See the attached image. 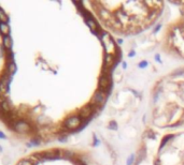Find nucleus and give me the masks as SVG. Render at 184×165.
Masks as SVG:
<instances>
[{"instance_id":"1","label":"nucleus","mask_w":184,"mask_h":165,"mask_svg":"<svg viewBox=\"0 0 184 165\" xmlns=\"http://www.w3.org/2000/svg\"><path fill=\"white\" fill-rule=\"evenodd\" d=\"M11 75L9 72L5 70L3 73H1L0 75V94L3 96L8 90H9L10 82H11Z\"/></svg>"},{"instance_id":"2","label":"nucleus","mask_w":184,"mask_h":165,"mask_svg":"<svg viewBox=\"0 0 184 165\" xmlns=\"http://www.w3.org/2000/svg\"><path fill=\"white\" fill-rule=\"evenodd\" d=\"M81 122L82 121H81L80 116H71L65 120L64 126H66L68 130H74V129H77L80 126Z\"/></svg>"},{"instance_id":"3","label":"nucleus","mask_w":184,"mask_h":165,"mask_svg":"<svg viewBox=\"0 0 184 165\" xmlns=\"http://www.w3.org/2000/svg\"><path fill=\"white\" fill-rule=\"evenodd\" d=\"M111 87V81H110V76L107 74H102L99 77V90L106 92Z\"/></svg>"},{"instance_id":"4","label":"nucleus","mask_w":184,"mask_h":165,"mask_svg":"<svg viewBox=\"0 0 184 165\" xmlns=\"http://www.w3.org/2000/svg\"><path fill=\"white\" fill-rule=\"evenodd\" d=\"M94 111H95V104H93V103L87 104L86 106H84L80 111V118L81 119H87L92 115V113H94Z\"/></svg>"},{"instance_id":"5","label":"nucleus","mask_w":184,"mask_h":165,"mask_svg":"<svg viewBox=\"0 0 184 165\" xmlns=\"http://www.w3.org/2000/svg\"><path fill=\"white\" fill-rule=\"evenodd\" d=\"M30 129H31V128H30L28 122L23 121V120H21V121H16L15 126H14L15 131L19 132V133H27V132L30 131Z\"/></svg>"},{"instance_id":"6","label":"nucleus","mask_w":184,"mask_h":165,"mask_svg":"<svg viewBox=\"0 0 184 165\" xmlns=\"http://www.w3.org/2000/svg\"><path fill=\"white\" fill-rule=\"evenodd\" d=\"M106 98H107L106 92L98 90V91L95 92L94 97H93V102L96 103L97 105H102L105 103V101H106Z\"/></svg>"},{"instance_id":"7","label":"nucleus","mask_w":184,"mask_h":165,"mask_svg":"<svg viewBox=\"0 0 184 165\" xmlns=\"http://www.w3.org/2000/svg\"><path fill=\"white\" fill-rule=\"evenodd\" d=\"M2 44H3V47H5L7 50H11L12 48V39H11V37L10 35H5L3 37V39H2Z\"/></svg>"},{"instance_id":"8","label":"nucleus","mask_w":184,"mask_h":165,"mask_svg":"<svg viewBox=\"0 0 184 165\" xmlns=\"http://www.w3.org/2000/svg\"><path fill=\"white\" fill-rule=\"evenodd\" d=\"M0 32L1 34H3V37L9 35L10 33V27L7 23H0Z\"/></svg>"},{"instance_id":"9","label":"nucleus","mask_w":184,"mask_h":165,"mask_svg":"<svg viewBox=\"0 0 184 165\" xmlns=\"http://www.w3.org/2000/svg\"><path fill=\"white\" fill-rule=\"evenodd\" d=\"M86 23H87V25H88V27L92 29V31H95V30H97V28H98L97 23L93 20V18H88V20H86Z\"/></svg>"},{"instance_id":"10","label":"nucleus","mask_w":184,"mask_h":165,"mask_svg":"<svg viewBox=\"0 0 184 165\" xmlns=\"http://www.w3.org/2000/svg\"><path fill=\"white\" fill-rule=\"evenodd\" d=\"M7 71H8L10 75L12 76V75H13V74L15 73V71H16V65H15V63L14 62H9Z\"/></svg>"},{"instance_id":"11","label":"nucleus","mask_w":184,"mask_h":165,"mask_svg":"<svg viewBox=\"0 0 184 165\" xmlns=\"http://www.w3.org/2000/svg\"><path fill=\"white\" fill-rule=\"evenodd\" d=\"M0 106H1L2 111H3L5 113H10V112H11V109H12V107H11V105H10V103L8 102L7 100H5V102L2 103V104H1Z\"/></svg>"},{"instance_id":"12","label":"nucleus","mask_w":184,"mask_h":165,"mask_svg":"<svg viewBox=\"0 0 184 165\" xmlns=\"http://www.w3.org/2000/svg\"><path fill=\"white\" fill-rule=\"evenodd\" d=\"M8 15L5 14V12L2 9H0V23H7L8 24Z\"/></svg>"},{"instance_id":"13","label":"nucleus","mask_w":184,"mask_h":165,"mask_svg":"<svg viewBox=\"0 0 184 165\" xmlns=\"http://www.w3.org/2000/svg\"><path fill=\"white\" fill-rule=\"evenodd\" d=\"M105 61H106L107 67H110V65H112L114 63V57L111 56V55H108L106 57V59H105Z\"/></svg>"},{"instance_id":"14","label":"nucleus","mask_w":184,"mask_h":165,"mask_svg":"<svg viewBox=\"0 0 184 165\" xmlns=\"http://www.w3.org/2000/svg\"><path fill=\"white\" fill-rule=\"evenodd\" d=\"M17 165H34V164H32V162H30L28 159H24V160L19 161Z\"/></svg>"},{"instance_id":"15","label":"nucleus","mask_w":184,"mask_h":165,"mask_svg":"<svg viewBox=\"0 0 184 165\" xmlns=\"http://www.w3.org/2000/svg\"><path fill=\"white\" fill-rule=\"evenodd\" d=\"M109 129H111V130H117V124H116V122L110 121V123H109Z\"/></svg>"},{"instance_id":"16","label":"nucleus","mask_w":184,"mask_h":165,"mask_svg":"<svg viewBox=\"0 0 184 165\" xmlns=\"http://www.w3.org/2000/svg\"><path fill=\"white\" fill-rule=\"evenodd\" d=\"M134 161H135V155H129V158L127 159V165H131L134 163Z\"/></svg>"},{"instance_id":"17","label":"nucleus","mask_w":184,"mask_h":165,"mask_svg":"<svg viewBox=\"0 0 184 165\" xmlns=\"http://www.w3.org/2000/svg\"><path fill=\"white\" fill-rule=\"evenodd\" d=\"M170 137H173V135H168V136H166V137H165L164 139H163V143H161V145H160V149H161V148L164 147L165 143H167V141H169V138H170Z\"/></svg>"},{"instance_id":"18","label":"nucleus","mask_w":184,"mask_h":165,"mask_svg":"<svg viewBox=\"0 0 184 165\" xmlns=\"http://www.w3.org/2000/svg\"><path fill=\"white\" fill-rule=\"evenodd\" d=\"M148 64H149V63H148V61H142V62H140L139 63V68H146V67H148Z\"/></svg>"},{"instance_id":"19","label":"nucleus","mask_w":184,"mask_h":165,"mask_svg":"<svg viewBox=\"0 0 184 165\" xmlns=\"http://www.w3.org/2000/svg\"><path fill=\"white\" fill-rule=\"evenodd\" d=\"M155 59L158 61L160 63H161V59H160V55H155Z\"/></svg>"},{"instance_id":"20","label":"nucleus","mask_w":184,"mask_h":165,"mask_svg":"<svg viewBox=\"0 0 184 165\" xmlns=\"http://www.w3.org/2000/svg\"><path fill=\"white\" fill-rule=\"evenodd\" d=\"M5 98L2 97V96H1V94H0V105H1V104H2V103L5 102Z\"/></svg>"},{"instance_id":"21","label":"nucleus","mask_w":184,"mask_h":165,"mask_svg":"<svg viewBox=\"0 0 184 165\" xmlns=\"http://www.w3.org/2000/svg\"><path fill=\"white\" fill-rule=\"evenodd\" d=\"M160 27H161L160 25H157V27H156V28L154 29V33H155V32H157V31H158V30L160 29Z\"/></svg>"},{"instance_id":"22","label":"nucleus","mask_w":184,"mask_h":165,"mask_svg":"<svg viewBox=\"0 0 184 165\" xmlns=\"http://www.w3.org/2000/svg\"><path fill=\"white\" fill-rule=\"evenodd\" d=\"M0 138H1V139H5V135L2 133V132H0Z\"/></svg>"},{"instance_id":"23","label":"nucleus","mask_w":184,"mask_h":165,"mask_svg":"<svg viewBox=\"0 0 184 165\" xmlns=\"http://www.w3.org/2000/svg\"><path fill=\"white\" fill-rule=\"evenodd\" d=\"M128 56H129V57H134V56H135V52H134V50H132V52H130Z\"/></svg>"},{"instance_id":"24","label":"nucleus","mask_w":184,"mask_h":165,"mask_svg":"<svg viewBox=\"0 0 184 165\" xmlns=\"http://www.w3.org/2000/svg\"><path fill=\"white\" fill-rule=\"evenodd\" d=\"M59 141H67V138H66V137H60V138H59Z\"/></svg>"},{"instance_id":"25","label":"nucleus","mask_w":184,"mask_h":165,"mask_svg":"<svg viewBox=\"0 0 184 165\" xmlns=\"http://www.w3.org/2000/svg\"><path fill=\"white\" fill-rule=\"evenodd\" d=\"M117 43H118V44H122V43H123V40H122V39H118V40H117Z\"/></svg>"},{"instance_id":"26","label":"nucleus","mask_w":184,"mask_h":165,"mask_svg":"<svg viewBox=\"0 0 184 165\" xmlns=\"http://www.w3.org/2000/svg\"><path fill=\"white\" fill-rule=\"evenodd\" d=\"M122 65H123V68H124V69L127 68V64H126V62H123V64H122Z\"/></svg>"},{"instance_id":"27","label":"nucleus","mask_w":184,"mask_h":165,"mask_svg":"<svg viewBox=\"0 0 184 165\" xmlns=\"http://www.w3.org/2000/svg\"><path fill=\"white\" fill-rule=\"evenodd\" d=\"M155 165H160V162H156V164H155Z\"/></svg>"}]
</instances>
